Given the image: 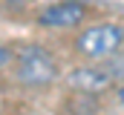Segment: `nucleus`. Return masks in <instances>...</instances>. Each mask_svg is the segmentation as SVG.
<instances>
[{
    "label": "nucleus",
    "mask_w": 124,
    "mask_h": 115,
    "mask_svg": "<svg viewBox=\"0 0 124 115\" xmlns=\"http://www.w3.org/2000/svg\"><path fill=\"white\" fill-rule=\"evenodd\" d=\"M12 3H26V0H12Z\"/></svg>",
    "instance_id": "obj_7"
},
{
    "label": "nucleus",
    "mask_w": 124,
    "mask_h": 115,
    "mask_svg": "<svg viewBox=\"0 0 124 115\" xmlns=\"http://www.w3.org/2000/svg\"><path fill=\"white\" fill-rule=\"evenodd\" d=\"M87 17V9L81 3H55L49 9L40 12V26H55V29H69V26H78L81 20Z\"/></svg>",
    "instance_id": "obj_3"
},
{
    "label": "nucleus",
    "mask_w": 124,
    "mask_h": 115,
    "mask_svg": "<svg viewBox=\"0 0 124 115\" xmlns=\"http://www.w3.org/2000/svg\"><path fill=\"white\" fill-rule=\"evenodd\" d=\"M17 81L26 86H46L58 78V63L43 46H26L17 55Z\"/></svg>",
    "instance_id": "obj_1"
},
{
    "label": "nucleus",
    "mask_w": 124,
    "mask_h": 115,
    "mask_svg": "<svg viewBox=\"0 0 124 115\" xmlns=\"http://www.w3.org/2000/svg\"><path fill=\"white\" fill-rule=\"evenodd\" d=\"M118 101H121V107H124V86L118 89Z\"/></svg>",
    "instance_id": "obj_6"
},
{
    "label": "nucleus",
    "mask_w": 124,
    "mask_h": 115,
    "mask_svg": "<svg viewBox=\"0 0 124 115\" xmlns=\"http://www.w3.org/2000/svg\"><path fill=\"white\" fill-rule=\"evenodd\" d=\"M75 46L84 58H110L124 46V29L118 23H95L78 35Z\"/></svg>",
    "instance_id": "obj_2"
},
{
    "label": "nucleus",
    "mask_w": 124,
    "mask_h": 115,
    "mask_svg": "<svg viewBox=\"0 0 124 115\" xmlns=\"http://www.w3.org/2000/svg\"><path fill=\"white\" fill-rule=\"evenodd\" d=\"M9 58H12V52H9V49H6V46H0V66H3V63H6V60H9Z\"/></svg>",
    "instance_id": "obj_5"
},
{
    "label": "nucleus",
    "mask_w": 124,
    "mask_h": 115,
    "mask_svg": "<svg viewBox=\"0 0 124 115\" xmlns=\"http://www.w3.org/2000/svg\"><path fill=\"white\" fill-rule=\"evenodd\" d=\"M113 81L116 78H113L110 69H95V66H81L69 75L72 89H81V92H104Z\"/></svg>",
    "instance_id": "obj_4"
}]
</instances>
